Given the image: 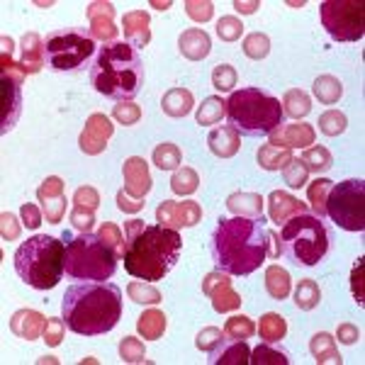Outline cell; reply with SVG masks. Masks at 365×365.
I'll list each match as a JSON object with an SVG mask.
<instances>
[{"label": "cell", "mask_w": 365, "mask_h": 365, "mask_svg": "<svg viewBox=\"0 0 365 365\" xmlns=\"http://www.w3.org/2000/svg\"><path fill=\"white\" fill-rule=\"evenodd\" d=\"M63 331H66V322L58 319V317H49L44 324V331H42L44 344L54 349V346H58L63 341Z\"/></svg>", "instance_id": "52"}, {"label": "cell", "mask_w": 365, "mask_h": 365, "mask_svg": "<svg viewBox=\"0 0 365 365\" xmlns=\"http://www.w3.org/2000/svg\"><path fill=\"white\" fill-rule=\"evenodd\" d=\"M346 127H349V120H346V115L339 113V110H327V113L319 117V129L327 137H339V134L346 132Z\"/></svg>", "instance_id": "45"}, {"label": "cell", "mask_w": 365, "mask_h": 365, "mask_svg": "<svg viewBox=\"0 0 365 365\" xmlns=\"http://www.w3.org/2000/svg\"><path fill=\"white\" fill-rule=\"evenodd\" d=\"M144 63L139 51L127 42H115L100 46L96 61L91 66V83L105 98L132 100L144 86Z\"/></svg>", "instance_id": "4"}, {"label": "cell", "mask_w": 365, "mask_h": 365, "mask_svg": "<svg viewBox=\"0 0 365 365\" xmlns=\"http://www.w3.org/2000/svg\"><path fill=\"white\" fill-rule=\"evenodd\" d=\"M280 251L290 256L297 266H317L329 251V232L319 217L309 215H295L280 225Z\"/></svg>", "instance_id": "8"}, {"label": "cell", "mask_w": 365, "mask_h": 365, "mask_svg": "<svg viewBox=\"0 0 365 365\" xmlns=\"http://www.w3.org/2000/svg\"><path fill=\"white\" fill-rule=\"evenodd\" d=\"M256 158H258V166H261L263 170H282L295 156H292L290 149H280V146L266 144V146L258 149Z\"/></svg>", "instance_id": "30"}, {"label": "cell", "mask_w": 365, "mask_h": 365, "mask_svg": "<svg viewBox=\"0 0 365 365\" xmlns=\"http://www.w3.org/2000/svg\"><path fill=\"white\" fill-rule=\"evenodd\" d=\"M312 110V100L304 91H287L285 98H282V113L295 117V120H299V117H307Z\"/></svg>", "instance_id": "39"}, {"label": "cell", "mask_w": 365, "mask_h": 365, "mask_svg": "<svg viewBox=\"0 0 365 365\" xmlns=\"http://www.w3.org/2000/svg\"><path fill=\"white\" fill-rule=\"evenodd\" d=\"M154 163L161 170H178L180 168V161H182V154L180 149L175 144H170V141H163V144H158L154 149Z\"/></svg>", "instance_id": "42"}, {"label": "cell", "mask_w": 365, "mask_h": 365, "mask_svg": "<svg viewBox=\"0 0 365 365\" xmlns=\"http://www.w3.org/2000/svg\"><path fill=\"white\" fill-rule=\"evenodd\" d=\"M66 239L63 270L68 278L86 282H105L113 278L117 270V253L98 234L83 232L73 239Z\"/></svg>", "instance_id": "7"}, {"label": "cell", "mask_w": 365, "mask_h": 365, "mask_svg": "<svg viewBox=\"0 0 365 365\" xmlns=\"http://www.w3.org/2000/svg\"><path fill=\"white\" fill-rule=\"evenodd\" d=\"M363 266H365V258L361 256L356 263H353V270H351V292H353V299L358 304L365 302V290H363Z\"/></svg>", "instance_id": "58"}, {"label": "cell", "mask_w": 365, "mask_h": 365, "mask_svg": "<svg viewBox=\"0 0 365 365\" xmlns=\"http://www.w3.org/2000/svg\"><path fill=\"white\" fill-rule=\"evenodd\" d=\"M336 339L341 341V344L353 346L356 341H361V329L353 327V324H341V327L336 329Z\"/></svg>", "instance_id": "62"}, {"label": "cell", "mask_w": 365, "mask_h": 365, "mask_svg": "<svg viewBox=\"0 0 365 365\" xmlns=\"http://www.w3.org/2000/svg\"><path fill=\"white\" fill-rule=\"evenodd\" d=\"M299 161L304 163V168L309 170V173H327L329 168L334 166V156L329 154V149H324V146H309V149H304V154Z\"/></svg>", "instance_id": "37"}, {"label": "cell", "mask_w": 365, "mask_h": 365, "mask_svg": "<svg viewBox=\"0 0 365 365\" xmlns=\"http://www.w3.org/2000/svg\"><path fill=\"white\" fill-rule=\"evenodd\" d=\"M192 105H195L192 93L185 91V88H173L161 100V108L168 117H185L192 110Z\"/></svg>", "instance_id": "29"}, {"label": "cell", "mask_w": 365, "mask_h": 365, "mask_svg": "<svg viewBox=\"0 0 365 365\" xmlns=\"http://www.w3.org/2000/svg\"><path fill=\"white\" fill-rule=\"evenodd\" d=\"M319 20L334 42H358L365 32V5L361 0H324Z\"/></svg>", "instance_id": "11"}, {"label": "cell", "mask_w": 365, "mask_h": 365, "mask_svg": "<svg viewBox=\"0 0 365 365\" xmlns=\"http://www.w3.org/2000/svg\"><path fill=\"white\" fill-rule=\"evenodd\" d=\"M227 117V100H222L220 96H212L207 100H202V105L197 108V125L202 127H212L217 122H222Z\"/></svg>", "instance_id": "32"}, {"label": "cell", "mask_w": 365, "mask_h": 365, "mask_svg": "<svg viewBox=\"0 0 365 365\" xmlns=\"http://www.w3.org/2000/svg\"><path fill=\"white\" fill-rule=\"evenodd\" d=\"M304 212H307V205L299 202L297 197H292L290 192L273 190L268 195V215H270V222H275V225H285L290 217L304 215Z\"/></svg>", "instance_id": "20"}, {"label": "cell", "mask_w": 365, "mask_h": 365, "mask_svg": "<svg viewBox=\"0 0 365 365\" xmlns=\"http://www.w3.org/2000/svg\"><path fill=\"white\" fill-rule=\"evenodd\" d=\"M113 117H115L117 122H120V125L132 127V125H137V122L141 120V108H139L137 103H132V100H125V103L115 105Z\"/></svg>", "instance_id": "50"}, {"label": "cell", "mask_w": 365, "mask_h": 365, "mask_svg": "<svg viewBox=\"0 0 365 365\" xmlns=\"http://www.w3.org/2000/svg\"><path fill=\"white\" fill-rule=\"evenodd\" d=\"M46 61L44 54V39L39 37L37 32H27L22 37V46H20V66L22 71L29 73H39Z\"/></svg>", "instance_id": "24"}, {"label": "cell", "mask_w": 365, "mask_h": 365, "mask_svg": "<svg viewBox=\"0 0 365 365\" xmlns=\"http://www.w3.org/2000/svg\"><path fill=\"white\" fill-rule=\"evenodd\" d=\"M319 302H322L319 285H317V282L312 280V278L299 280V285L295 287V304H297V307L304 309V312H309V309H314Z\"/></svg>", "instance_id": "40"}, {"label": "cell", "mask_w": 365, "mask_h": 365, "mask_svg": "<svg viewBox=\"0 0 365 365\" xmlns=\"http://www.w3.org/2000/svg\"><path fill=\"white\" fill-rule=\"evenodd\" d=\"M115 134V125L110 122L108 115L103 113H96L86 120V129L81 132V139H78V146L81 151L88 156H98L108 149V141L110 137Z\"/></svg>", "instance_id": "14"}, {"label": "cell", "mask_w": 365, "mask_h": 365, "mask_svg": "<svg viewBox=\"0 0 365 365\" xmlns=\"http://www.w3.org/2000/svg\"><path fill=\"white\" fill-rule=\"evenodd\" d=\"M256 8H261V3H258V0H251V3H241V0H234V10L241 13V15L256 13Z\"/></svg>", "instance_id": "63"}, {"label": "cell", "mask_w": 365, "mask_h": 365, "mask_svg": "<svg viewBox=\"0 0 365 365\" xmlns=\"http://www.w3.org/2000/svg\"><path fill=\"white\" fill-rule=\"evenodd\" d=\"M210 151L220 158H232L237 156L239 146H241V134L232 125H220L210 132L207 137Z\"/></svg>", "instance_id": "25"}, {"label": "cell", "mask_w": 365, "mask_h": 365, "mask_svg": "<svg viewBox=\"0 0 365 365\" xmlns=\"http://www.w3.org/2000/svg\"><path fill=\"white\" fill-rule=\"evenodd\" d=\"M73 205H81V207H88V210H98L100 205V195L96 187L91 185H83L73 192Z\"/></svg>", "instance_id": "59"}, {"label": "cell", "mask_w": 365, "mask_h": 365, "mask_svg": "<svg viewBox=\"0 0 365 365\" xmlns=\"http://www.w3.org/2000/svg\"><path fill=\"white\" fill-rule=\"evenodd\" d=\"M225 339V331L222 329H217V327H207V329H202V331L197 334V339H195V346L200 351H205V353H210L212 349H215L220 341Z\"/></svg>", "instance_id": "56"}, {"label": "cell", "mask_w": 365, "mask_h": 365, "mask_svg": "<svg viewBox=\"0 0 365 365\" xmlns=\"http://www.w3.org/2000/svg\"><path fill=\"white\" fill-rule=\"evenodd\" d=\"M266 290L273 299H285L292 290L290 273L280 266H270L266 270Z\"/></svg>", "instance_id": "33"}, {"label": "cell", "mask_w": 365, "mask_h": 365, "mask_svg": "<svg viewBox=\"0 0 365 365\" xmlns=\"http://www.w3.org/2000/svg\"><path fill=\"white\" fill-rule=\"evenodd\" d=\"M88 20H91V39L103 44H115L120 29L115 27V5L113 3H91L88 5Z\"/></svg>", "instance_id": "17"}, {"label": "cell", "mask_w": 365, "mask_h": 365, "mask_svg": "<svg viewBox=\"0 0 365 365\" xmlns=\"http://www.w3.org/2000/svg\"><path fill=\"white\" fill-rule=\"evenodd\" d=\"M178 49H180V54L185 58H190V61H202L212 49V39L205 29L192 27V29H185L178 37Z\"/></svg>", "instance_id": "26"}, {"label": "cell", "mask_w": 365, "mask_h": 365, "mask_svg": "<svg viewBox=\"0 0 365 365\" xmlns=\"http://www.w3.org/2000/svg\"><path fill=\"white\" fill-rule=\"evenodd\" d=\"M63 253L66 246L56 237H46V234H37V237L27 239L15 251L13 263L22 282H27L34 290H51L58 285L63 270Z\"/></svg>", "instance_id": "5"}, {"label": "cell", "mask_w": 365, "mask_h": 365, "mask_svg": "<svg viewBox=\"0 0 365 365\" xmlns=\"http://www.w3.org/2000/svg\"><path fill=\"white\" fill-rule=\"evenodd\" d=\"M251 349L246 346V341L237 339H222L215 349L210 351V363L212 365H246L249 363Z\"/></svg>", "instance_id": "21"}, {"label": "cell", "mask_w": 365, "mask_h": 365, "mask_svg": "<svg viewBox=\"0 0 365 365\" xmlns=\"http://www.w3.org/2000/svg\"><path fill=\"white\" fill-rule=\"evenodd\" d=\"M258 334L266 344H278L280 339H285L287 334V322L282 319L275 312H268V314L261 317V324H258Z\"/></svg>", "instance_id": "36"}, {"label": "cell", "mask_w": 365, "mask_h": 365, "mask_svg": "<svg viewBox=\"0 0 365 365\" xmlns=\"http://www.w3.org/2000/svg\"><path fill=\"white\" fill-rule=\"evenodd\" d=\"M331 187H334V180H329V178L312 180V185L307 187L312 212H314V217H319V220L327 217V197H329V192H331Z\"/></svg>", "instance_id": "35"}, {"label": "cell", "mask_w": 365, "mask_h": 365, "mask_svg": "<svg viewBox=\"0 0 365 365\" xmlns=\"http://www.w3.org/2000/svg\"><path fill=\"white\" fill-rule=\"evenodd\" d=\"M309 351H312V356H314V361L319 365H324V363L341 365V363H344V358H341V353L336 349V339H334L331 334H327V331H319V334H314V336H312Z\"/></svg>", "instance_id": "28"}, {"label": "cell", "mask_w": 365, "mask_h": 365, "mask_svg": "<svg viewBox=\"0 0 365 365\" xmlns=\"http://www.w3.org/2000/svg\"><path fill=\"white\" fill-rule=\"evenodd\" d=\"M327 217L346 232L365 229V180L351 178L331 187L327 197Z\"/></svg>", "instance_id": "10"}, {"label": "cell", "mask_w": 365, "mask_h": 365, "mask_svg": "<svg viewBox=\"0 0 365 365\" xmlns=\"http://www.w3.org/2000/svg\"><path fill=\"white\" fill-rule=\"evenodd\" d=\"M120 358L125 363H144L146 361V349L139 339L134 336H125L120 344Z\"/></svg>", "instance_id": "47"}, {"label": "cell", "mask_w": 365, "mask_h": 365, "mask_svg": "<svg viewBox=\"0 0 365 365\" xmlns=\"http://www.w3.org/2000/svg\"><path fill=\"white\" fill-rule=\"evenodd\" d=\"M144 200H139V197H134V195H129V192L122 187L120 192H117V207H120L122 212H139V210H144Z\"/></svg>", "instance_id": "61"}, {"label": "cell", "mask_w": 365, "mask_h": 365, "mask_svg": "<svg viewBox=\"0 0 365 365\" xmlns=\"http://www.w3.org/2000/svg\"><path fill=\"white\" fill-rule=\"evenodd\" d=\"M122 175H125V190L129 195L144 200L146 192L151 190V173H149V163L141 156H132L125 161L122 166Z\"/></svg>", "instance_id": "19"}, {"label": "cell", "mask_w": 365, "mask_h": 365, "mask_svg": "<svg viewBox=\"0 0 365 365\" xmlns=\"http://www.w3.org/2000/svg\"><path fill=\"white\" fill-rule=\"evenodd\" d=\"M20 217H22V225H25L27 229H39V225H42L44 215H42V207H37V205H22L20 210Z\"/></svg>", "instance_id": "60"}, {"label": "cell", "mask_w": 365, "mask_h": 365, "mask_svg": "<svg viewBox=\"0 0 365 365\" xmlns=\"http://www.w3.org/2000/svg\"><path fill=\"white\" fill-rule=\"evenodd\" d=\"M20 222H17V217L13 215V212H3L0 215V237H3V241H15L20 239Z\"/></svg>", "instance_id": "57"}, {"label": "cell", "mask_w": 365, "mask_h": 365, "mask_svg": "<svg viewBox=\"0 0 365 365\" xmlns=\"http://www.w3.org/2000/svg\"><path fill=\"white\" fill-rule=\"evenodd\" d=\"M68 217H71V225L81 229V232H91L93 225H96V210L81 207V205H73Z\"/></svg>", "instance_id": "54"}, {"label": "cell", "mask_w": 365, "mask_h": 365, "mask_svg": "<svg viewBox=\"0 0 365 365\" xmlns=\"http://www.w3.org/2000/svg\"><path fill=\"white\" fill-rule=\"evenodd\" d=\"M127 295L132 302H137V304H158L161 302V292H158L151 282H144V280L129 282Z\"/></svg>", "instance_id": "44"}, {"label": "cell", "mask_w": 365, "mask_h": 365, "mask_svg": "<svg viewBox=\"0 0 365 365\" xmlns=\"http://www.w3.org/2000/svg\"><path fill=\"white\" fill-rule=\"evenodd\" d=\"M151 17L149 13L144 10H132L122 17V27H125V37H127V44H132L134 49H141L151 42Z\"/></svg>", "instance_id": "23"}, {"label": "cell", "mask_w": 365, "mask_h": 365, "mask_svg": "<svg viewBox=\"0 0 365 365\" xmlns=\"http://www.w3.org/2000/svg\"><path fill=\"white\" fill-rule=\"evenodd\" d=\"M98 237L103 239L105 244H108L115 253L122 251V241H125V234H122V229L117 227V225H113V222H105V225L100 227Z\"/></svg>", "instance_id": "55"}, {"label": "cell", "mask_w": 365, "mask_h": 365, "mask_svg": "<svg viewBox=\"0 0 365 365\" xmlns=\"http://www.w3.org/2000/svg\"><path fill=\"white\" fill-rule=\"evenodd\" d=\"M122 317V290L113 282H78L61 299V319L78 336H100Z\"/></svg>", "instance_id": "3"}, {"label": "cell", "mask_w": 365, "mask_h": 365, "mask_svg": "<svg viewBox=\"0 0 365 365\" xmlns=\"http://www.w3.org/2000/svg\"><path fill=\"white\" fill-rule=\"evenodd\" d=\"M22 81L20 76L0 73V91H3V115H0V134H8L15 127L22 113Z\"/></svg>", "instance_id": "15"}, {"label": "cell", "mask_w": 365, "mask_h": 365, "mask_svg": "<svg viewBox=\"0 0 365 365\" xmlns=\"http://www.w3.org/2000/svg\"><path fill=\"white\" fill-rule=\"evenodd\" d=\"M314 91V98L324 105H334L339 103V98L344 96V83L336 78V76H319L312 86Z\"/></svg>", "instance_id": "34"}, {"label": "cell", "mask_w": 365, "mask_h": 365, "mask_svg": "<svg viewBox=\"0 0 365 365\" xmlns=\"http://www.w3.org/2000/svg\"><path fill=\"white\" fill-rule=\"evenodd\" d=\"M197 185H200V175H197V170H192V168H187V166H182L178 168L173 173V178H170V190L175 192V195H192V192L197 190Z\"/></svg>", "instance_id": "41"}, {"label": "cell", "mask_w": 365, "mask_h": 365, "mask_svg": "<svg viewBox=\"0 0 365 365\" xmlns=\"http://www.w3.org/2000/svg\"><path fill=\"white\" fill-rule=\"evenodd\" d=\"M282 175H285V182L290 187H302L304 182H307V175H309V170L304 168V163L299 161V158H292L290 163H287L285 168H282Z\"/></svg>", "instance_id": "51"}, {"label": "cell", "mask_w": 365, "mask_h": 365, "mask_svg": "<svg viewBox=\"0 0 365 365\" xmlns=\"http://www.w3.org/2000/svg\"><path fill=\"white\" fill-rule=\"evenodd\" d=\"M227 207L234 217L258 220V217H263V197L256 192H234L227 197Z\"/></svg>", "instance_id": "27"}, {"label": "cell", "mask_w": 365, "mask_h": 365, "mask_svg": "<svg viewBox=\"0 0 365 365\" xmlns=\"http://www.w3.org/2000/svg\"><path fill=\"white\" fill-rule=\"evenodd\" d=\"M44 314H39L37 309H17L10 319V331L15 334L17 339H25V341H34L42 336L44 331Z\"/></svg>", "instance_id": "22"}, {"label": "cell", "mask_w": 365, "mask_h": 365, "mask_svg": "<svg viewBox=\"0 0 365 365\" xmlns=\"http://www.w3.org/2000/svg\"><path fill=\"white\" fill-rule=\"evenodd\" d=\"M182 251V239L175 229L161 225H146L141 220H132L125 225V241H122V261L132 278L144 282L163 280L175 268Z\"/></svg>", "instance_id": "2"}, {"label": "cell", "mask_w": 365, "mask_h": 365, "mask_svg": "<svg viewBox=\"0 0 365 365\" xmlns=\"http://www.w3.org/2000/svg\"><path fill=\"white\" fill-rule=\"evenodd\" d=\"M212 261L227 275H251L268 256H280L278 234L268 232L266 220L249 217H222L210 241Z\"/></svg>", "instance_id": "1"}, {"label": "cell", "mask_w": 365, "mask_h": 365, "mask_svg": "<svg viewBox=\"0 0 365 365\" xmlns=\"http://www.w3.org/2000/svg\"><path fill=\"white\" fill-rule=\"evenodd\" d=\"M151 5H154L156 10H168L170 8V3H151Z\"/></svg>", "instance_id": "64"}, {"label": "cell", "mask_w": 365, "mask_h": 365, "mask_svg": "<svg viewBox=\"0 0 365 365\" xmlns=\"http://www.w3.org/2000/svg\"><path fill=\"white\" fill-rule=\"evenodd\" d=\"M227 117L229 125L244 137H268L282 125L285 113L280 100L270 93L261 88H241L227 100Z\"/></svg>", "instance_id": "6"}, {"label": "cell", "mask_w": 365, "mask_h": 365, "mask_svg": "<svg viewBox=\"0 0 365 365\" xmlns=\"http://www.w3.org/2000/svg\"><path fill=\"white\" fill-rule=\"evenodd\" d=\"M270 144L280 146V149H309V144H314V127L304 125V122H292V125H282L275 129V132L268 134Z\"/></svg>", "instance_id": "18"}, {"label": "cell", "mask_w": 365, "mask_h": 365, "mask_svg": "<svg viewBox=\"0 0 365 365\" xmlns=\"http://www.w3.org/2000/svg\"><path fill=\"white\" fill-rule=\"evenodd\" d=\"M249 363L251 365H287L290 358H287L285 351L275 349L273 344H266V341H263L261 346H256V349L251 351Z\"/></svg>", "instance_id": "38"}, {"label": "cell", "mask_w": 365, "mask_h": 365, "mask_svg": "<svg viewBox=\"0 0 365 365\" xmlns=\"http://www.w3.org/2000/svg\"><path fill=\"white\" fill-rule=\"evenodd\" d=\"M202 292L212 299V307L220 314H227V312H234L241 307V295L232 287V280L225 270H215V273L205 275L202 280Z\"/></svg>", "instance_id": "12"}, {"label": "cell", "mask_w": 365, "mask_h": 365, "mask_svg": "<svg viewBox=\"0 0 365 365\" xmlns=\"http://www.w3.org/2000/svg\"><path fill=\"white\" fill-rule=\"evenodd\" d=\"M96 51V42L76 29H56L44 39L46 63L54 71H81Z\"/></svg>", "instance_id": "9"}, {"label": "cell", "mask_w": 365, "mask_h": 365, "mask_svg": "<svg viewBox=\"0 0 365 365\" xmlns=\"http://www.w3.org/2000/svg\"><path fill=\"white\" fill-rule=\"evenodd\" d=\"M166 314H163L161 309H146L144 314L139 317L137 322V329L139 334L144 336L146 341H156L163 336V331H166Z\"/></svg>", "instance_id": "31"}, {"label": "cell", "mask_w": 365, "mask_h": 365, "mask_svg": "<svg viewBox=\"0 0 365 365\" xmlns=\"http://www.w3.org/2000/svg\"><path fill=\"white\" fill-rule=\"evenodd\" d=\"M202 220V207L195 200H185V202H175V200H166L158 205L156 222L168 229H182V227H195Z\"/></svg>", "instance_id": "13"}, {"label": "cell", "mask_w": 365, "mask_h": 365, "mask_svg": "<svg viewBox=\"0 0 365 365\" xmlns=\"http://www.w3.org/2000/svg\"><path fill=\"white\" fill-rule=\"evenodd\" d=\"M241 46H244L246 56L261 61V58H266L268 51H270V39H268V34L253 32V34H249V37L244 39V44H241Z\"/></svg>", "instance_id": "46"}, {"label": "cell", "mask_w": 365, "mask_h": 365, "mask_svg": "<svg viewBox=\"0 0 365 365\" xmlns=\"http://www.w3.org/2000/svg\"><path fill=\"white\" fill-rule=\"evenodd\" d=\"M217 34H220L222 42H237V39L244 34V22L234 15H227L217 22Z\"/></svg>", "instance_id": "49"}, {"label": "cell", "mask_w": 365, "mask_h": 365, "mask_svg": "<svg viewBox=\"0 0 365 365\" xmlns=\"http://www.w3.org/2000/svg\"><path fill=\"white\" fill-rule=\"evenodd\" d=\"M222 331H225V339L246 341V339H251L253 334H256V324H253V319H249V317L237 314V317H232V319H227Z\"/></svg>", "instance_id": "43"}, {"label": "cell", "mask_w": 365, "mask_h": 365, "mask_svg": "<svg viewBox=\"0 0 365 365\" xmlns=\"http://www.w3.org/2000/svg\"><path fill=\"white\" fill-rule=\"evenodd\" d=\"M185 13L195 22H207L215 15V5L210 0H185Z\"/></svg>", "instance_id": "53"}, {"label": "cell", "mask_w": 365, "mask_h": 365, "mask_svg": "<svg viewBox=\"0 0 365 365\" xmlns=\"http://www.w3.org/2000/svg\"><path fill=\"white\" fill-rule=\"evenodd\" d=\"M37 197L42 202V215L49 225H58L66 215V195H63V180L56 175H49L37 187Z\"/></svg>", "instance_id": "16"}, {"label": "cell", "mask_w": 365, "mask_h": 365, "mask_svg": "<svg viewBox=\"0 0 365 365\" xmlns=\"http://www.w3.org/2000/svg\"><path fill=\"white\" fill-rule=\"evenodd\" d=\"M212 86L220 93L232 91V88L237 86V71H234V66H229V63L215 66V71H212Z\"/></svg>", "instance_id": "48"}]
</instances>
